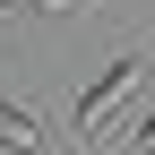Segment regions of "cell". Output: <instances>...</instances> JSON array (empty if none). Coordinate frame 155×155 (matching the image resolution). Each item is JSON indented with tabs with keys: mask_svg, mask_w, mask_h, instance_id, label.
Masks as SVG:
<instances>
[{
	"mask_svg": "<svg viewBox=\"0 0 155 155\" xmlns=\"http://www.w3.org/2000/svg\"><path fill=\"white\" fill-rule=\"evenodd\" d=\"M17 9H52V17H78L86 0H17Z\"/></svg>",
	"mask_w": 155,
	"mask_h": 155,
	"instance_id": "3",
	"label": "cell"
},
{
	"mask_svg": "<svg viewBox=\"0 0 155 155\" xmlns=\"http://www.w3.org/2000/svg\"><path fill=\"white\" fill-rule=\"evenodd\" d=\"M138 147H147V155H155V112H147V121H138Z\"/></svg>",
	"mask_w": 155,
	"mask_h": 155,
	"instance_id": "4",
	"label": "cell"
},
{
	"mask_svg": "<svg viewBox=\"0 0 155 155\" xmlns=\"http://www.w3.org/2000/svg\"><path fill=\"white\" fill-rule=\"evenodd\" d=\"M0 147H17V155H43V121H35V112H17L9 95H0Z\"/></svg>",
	"mask_w": 155,
	"mask_h": 155,
	"instance_id": "2",
	"label": "cell"
},
{
	"mask_svg": "<svg viewBox=\"0 0 155 155\" xmlns=\"http://www.w3.org/2000/svg\"><path fill=\"white\" fill-rule=\"evenodd\" d=\"M147 78H155V52H129V61H112L86 95H78V138H104V121H112V112H121L129 95L147 86Z\"/></svg>",
	"mask_w": 155,
	"mask_h": 155,
	"instance_id": "1",
	"label": "cell"
}]
</instances>
